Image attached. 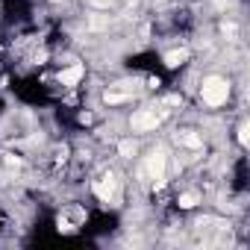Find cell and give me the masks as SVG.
<instances>
[{
  "label": "cell",
  "instance_id": "6da1fadb",
  "mask_svg": "<svg viewBox=\"0 0 250 250\" xmlns=\"http://www.w3.org/2000/svg\"><path fill=\"white\" fill-rule=\"evenodd\" d=\"M168 168H171V150H168V145H153V147H147L139 156V177L153 191H162L168 186V177H171Z\"/></svg>",
  "mask_w": 250,
  "mask_h": 250
},
{
  "label": "cell",
  "instance_id": "7a4b0ae2",
  "mask_svg": "<svg viewBox=\"0 0 250 250\" xmlns=\"http://www.w3.org/2000/svg\"><path fill=\"white\" fill-rule=\"evenodd\" d=\"M229 100H232V80L227 74L212 71V74H203L200 77V83H197V103H200V109L218 112Z\"/></svg>",
  "mask_w": 250,
  "mask_h": 250
},
{
  "label": "cell",
  "instance_id": "3957f363",
  "mask_svg": "<svg viewBox=\"0 0 250 250\" xmlns=\"http://www.w3.org/2000/svg\"><path fill=\"white\" fill-rule=\"evenodd\" d=\"M168 109L162 106H139L127 115V133L133 136H153L156 130H162V124L168 121Z\"/></svg>",
  "mask_w": 250,
  "mask_h": 250
},
{
  "label": "cell",
  "instance_id": "277c9868",
  "mask_svg": "<svg viewBox=\"0 0 250 250\" xmlns=\"http://www.w3.org/2000/svg\"><path fill=\"white\" fill-rule=\"evenodd\" d=\"M91 194L103 203V206H118L124 200V177L115 168H103L94 180H91Z\"/></svg>",
  "mask_w": 250,
  "mask_h": 250
},
{
  "label": "cell",
  "instance_id": "5b68a950",
  "mask_svg": "<svg viewBox=\"0 0 250 250\" xmlns=\"http://www.w3.org/2000/svg\"><path fill=\"white\" fill-rule=\"evenodd\" d=\"M88 224V209L83 203H65L62 212L56 215V232L62 235H77Z\"/></svg>",
  "mask_w": 250,
  "mask_h": 250
},
{
  "label": "cell",
  "instance_id": "8992f818",
  "mask_svg": "<svg viewBox=\"0 0 250 250\" xmlns=\"http://www.w3.org/2000/svg\"><path fill=\"white\" fill-rule=\"evenodd\" d=\"M85 77H88V65H85V62H80V59H74V62H68V65H62V68L53 74V80H56V85H59L62 91H77V88H83Z\"/></svg>",
  "mask_w": 250,
  "mask_h": 250
},
{
  "label": "cell",
  "instance_id": "52a82bcc",
  "mask_svg": "<svg viewBox=\"0 0 250 250\" xmlns=\"http://www.w3.org/2000/svg\"><path fill=\"white\" fill-rule=\"evenodd\" d=\"M171 139H174V145H177L183 153H188V156H197V153H203V147H206V136H203L197 127H177Z\"/></svg>",
  "mask_w": 250,
  "mask_h": 250
},
{
  "label": "cell",
  "instance_id": "ba28073f",
  "mask_svg": "<svg viewBox=\"0 0 250 250\" xmlns=\"http://www.w3.org/2000/svg\"><path fill=\"white\" fill-rule=\"evenodd\" d=\"M139 94H142L139 85L136 88H124V83H112V85H106L100 91V103L109 106V109H118V106H130Z\"/></svg>",
  "mask_w": 250,
  "mask_h": 250
},
{
  "label": "cell",
  "instance_id": "9c48e42d",
  "mask_svg": "<svg viewBox=\"0 0 250 250\" xmlns=\"http://www.w3.org/2000/svg\"><path fill=\"white\" fill-rule=\"evenodd\" d=\"M142 136H133V133H127V136H121L118 142H115V153L124 159V162H136L139 156H142Z\"/></svg>",
  "mask_w": 250,
  "mask_h": 250
},
{
  "label": "cell",
  "instance_id": "30bf717a",
  "mask_svg": "<svg viewBox=\"0 0 250 250\" xmlns=\"http://www.w3.org/2000/svg\"><path fill=\"white\" fill-rule=\"evenodd\" d=\"M188 62H191V47H186V44H183V47L177 44V47H171V50L162 53V68H165V71H180V68H186Z\"/></svg>",
  "mask_w": 250,
  "mask_h": 250
},
{
  "label": "cell",
  "instance_id": "8fae6325",
  "mask_svg": "<svg viewBox=\"0 0 250 250\" xmlns=\"http://www.w3.org/2000/svg\"><path fill=\"white\" fill-rule=\"evenodd\" d=\"M200 203H203V191H200V188H194V186L180 188V191L174 194V206H177L180 212H194Z\"/></svg>",
  "mask_w": 250,
  "mask_h": 250
},
{
  "label": "cell",
  "instance_id": "7c38bea8",
  "mask_svg": "<svg viewBox=\"0 0 250 250\" xmlns=\"http://www.w3.org/2000/svg\"><path fill=\"white\" fill-rule=\"evenodd\" d=\"M77 124H80V127H94V124H97V115H94L91 109H77Z\"/></svg>",
  "mask_w": 250,
  "mask_h": 250
},
{
  "label": "cell",
  "instance_id": "4fadbf2b",
  "mask_svg": "<svg viewBox=\"0 0 250 250\" xmlns=\"http://www.w3.org/2000/svg\"><path fill=\"white\" fill-rule=\"evenodd\" d=\"M235 142H238V147H241V150L247 147V121H244V118L238 121V127H235Z\"/></svg>",
  "mask_w": 250,
  "mask_h": 250
},
{
  "label": "cell",
  "instance_id": "5bb4252c",
  "mask_svg": "<svg viewBox=\"0 0 250 250\" xmlns=\"http://www.w3.org/2000/svg\"><path fill=\"white\" fill-rule=\"evenodd\" d=\"M221 36L235 39V36H238V24H232V21H221Z\"/></svg>",
  "mask_w": 250,
  "mask_h": 250
},
{
  "label": "cell",
  "instance_id": "9a60e30c",
  "mask_svg": "<svg viewBox=\"0 0 250 250\" xmlns=\"http://www.w3.org/2000/svg\"><path fill=\"white\" fill-rule=\"evenodd\" d=\"M47 3L50 6H59V3H68V0H47Z\"/></svg>",
  "mask_w": 250,
  "mask_h": 250
},
{
  "label": "cell",
  "instance_id": "2e32d148",
  "mask_svg": "<svg viewBox=\"0 0 250 250\" xmlns=\"http://www.w3.org/2000/svg\"><path fill=\"white\" fill-rule=\"evenodd\" d=\"M0 227H3V215H0Z\"/></svg>",
  "mask_w": 250,
  "mask_h": 250
}]
</instances>
